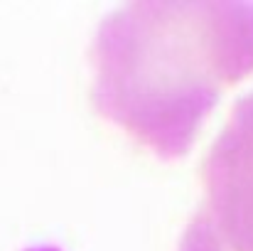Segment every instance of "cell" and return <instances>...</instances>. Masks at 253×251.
<instances>
[{"label":"cell","mask_w":253,"mask_h":251,"mask_svg":"<svg viewBox=\"0 0 253 251\" xmlns=\"http://www.w3.org/2000/svg\"><path fill=\"white\" fill-rule=\"evenodd\" d=\"M93 59L96 108L160 158H179L219 96L253 74V2H130L101 22Z\"/></svg>","instance_id":"1"},{"label":"cell","mask_w":253,"mask_h":251,"mask_svg":"<svg viewBox=\"0 0 253 251\" xmlns=\"http://www.w3.org/2000/svg\"><path fill=\"white\" fill-rule=\"evenodd\" d=\"M179 251H221L216 239L211 237L202 212L194 214V219L189 222V227H187V232L179 242Z\"/></svg>","instance_id":"3"},{"label":"cell","mask_w":253,"mask_h":251,"mask_svg":"<svg viewBox=\"0 0 253 251\" xmlns=\"http://www.w3.org/2000/svg\"><path fill=\"white\" fill-rule=\"evenodd\" d=\"M202 212L221 251H253V94L244 96L204 160Z\"/></svg>","instance_id":"2"}]
</instances>
